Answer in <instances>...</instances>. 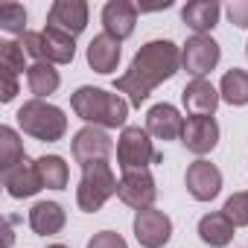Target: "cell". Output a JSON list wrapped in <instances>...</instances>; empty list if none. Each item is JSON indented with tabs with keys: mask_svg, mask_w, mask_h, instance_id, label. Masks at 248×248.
<instances>
[{
	"mask_svg": "<svg viewBox=\"0 0 248 248\" xmlns=\"http://www.w3.org/2000/svg\"><path fill=\"white\" fill-rule=\"evenodd\" d=\"M0 27L12 35H24V27H27V12L21 3H3L0 6Z\"/></svg>",
	"mask_w": 248,
	"mask_h": 248,
	"instance_id": "4316f807",
	"label": "cell"
},
{
	"mask_svg": "<svg viewBox=\"0 0 248 248\" xmlns=\"http://www.w3.org/2000/svg\"><path fill=\"white\" fill-rule=\"evenodd\" d=\"M117 196L123 204H129L135 210H146L155 204L158 199V187H155V178L149 170H132V172H123L120 178V187H117Z\"/></svg>",
	"mask_w": 248,
	"mask_h": 248,
	"instance_id": "9c48e42d",
	"label": "cell"
},
{
	"mask_svg": "<svg viewBox=\"0 0 248 248\" xmlns=\"http://www.w3.org/2000/svg\"><path fill=\"white\" fill-rule=\"evenodd\" d=\"M178 67H181V50L172 41H167V38L149 41L135 53L129 70L114 82V91L126 93L129 102L135 108H140L146 102V96L161 82H167V79H172L178 73Z\"/></svg>",
	"mask_w": 248,
	"mask_h": 248,
	"instance_id": "6da1fadb",
	"label": "cell"
},
{
	"mask_svg": "<svg viewBox=\"0 0 248 248\" xmlns=\"http://www.w3.org/2000/svg\"><path fill=\"white\" fill-rule=\"evenodd\" d=\"M135 24H138V6L129 3V0H108L102 6V27L111 38L123 41L135 32Z\"/></svg>",
	"mask_w": 248,
	"mask_h": 248,
	"instance_id": "9a60e30c",
	"label": "cell"
},
{
	"mask_svg": "<svg viewBox=\"0 0 248 248\" xmlns=\"http://www.w3.org/2000/svg\"><path fill=\"white\" fill-rule=\"evenodd\" d=\"M18 222V216H9L6 219V231H3V248H9L12 245V225Z\"/></svg>",
	"mask_w": 248,
	"mask_h": 248,
	"instance_id": "1f68e13d",
	"label": "cell"
},
{
	"mask_svg": "<svg viewBox=\"0 0 248 248\" xmlns=\"http://www.w3.org/2000/svg\"><path fill=\"white\" fill-rule=\"evenodd\" d=\"M70 105L76 111V117H82L88 126H99V129H126V117H129V102L120 93H108L102 88L85 85L70 96Z\"/></svg>",
	"mask_w": 248,
	"mask_h": 248,
	"instance_id": "7a4b0ae2",
	"label": "cell"
},
{
	"mask_svg": "<svg viewBox=\"0 0 248 248\" xmlns=\"http://www.w3.org/2000/svg\"><path fill=\"white\" fill-rule=\"evenodd\" d=\"M184 184H187V193L196 199V202H210L219 196L222 190V172L216 164L210 161H196L187 167V175H184Z\"/></svg>",
	"mask_w": 248,
	"mask_h": 248,
	"instance_id": "7c38bea8",
	"label": "cell"
},
{
	"mask_svg": "<svg viewBox=\"0 0 248 248\" xmlns=\"http://www.w3.org/2000/svg\"><path fill=\"white\" fill-rule=\"evenodd\" d=\"M120 181L114 178L108 164H93L88 170H82V181L76 187V204L85 213H96L114 193H117Z\"/></svg>",
	"mask_w": 248,
	"mask_h": 248,
	"instance_id": "8992f818",
	"label": "cell"
},
{
	"mask_svg": "<svg viewBox=\"0 0 248 248\" xmlns=\"http://www.w3.org/2000/svg\"><path fill=\"white\" fill-rule=\"evenodd\" d=\"M73 158H76V164L82 167V170H88V167H93V164H108V155H111V149H114V143H111V138H108V132L105 129H99V126H85V129H79L76 135H73Z\"/></svg>",
	"mask_w": 248,
	"mask_h": 248,
	"instance_id": "52a82bcc",
	"label": "cell"
},
{
	"mask_svg": "<svg viewBox=\"0 0 248 248\" xmlns=\"http://www.w3.org/2000/svg\"><path fill=\"white\" fill-rule=\"evenodd\" d=\"M222 213L233 222V228H245V225H248V193H233V196L225 202Z\"/></svg>",
	"mask_w": 248,
	"mask_h": 248,
	"instance_id": "83f0119b",
	"label": "cell"
},
{
	"mask_svg": "<svg viewBox=\"0 0 248 248\" xmlns=\"http://www.w3.org/2000/svg\"><path fill=\"white\" fill-rule=\"evenodd\" d=\"M21 47L35 62H50V64H70L76 56V38H70L53 27H44L41 32H24Z\"/></svg>",
	"mask_w": 248,
	"mask_h": 248,
	"instance_id": "277c9868",
	"label": "cell"
},
{
	"mask_svg": "<svg viewBox=\"0 0 248 248\" xmlns=\"http://www.w3.org/2000/svg\"><path fill=\"white\" fill-rule=\"evenodd\" d=\"M199 236L210 248H225L233 239V222L225 213H207L199 219Z\"/></svg>",
	"mask_w": 248,
	"mask_h": 248,
	"instance_id": "44dd1931",
	"label": "cell"
},
{
	"mask_svg": "<svg viewBox=\"0 0 248 248\" xmlns=\"http://www.w3.org/2000/svg\"><path fill=\"white\" fill-rule=\"evenodd\" d=\"M219 99H222L219 91L207 79H193L181 91V102H184V108H187L190 117H213Z\"/></svg>",
	"mask_w": 248,
	"mask_h": 248,
	"instance_id": "2e32d148",
	"label": "cell"
},
{
	"mask_svg": "<svg viewBox=\"0 0 248 248\" xmlns=\"http://www.w3.org/2000/svg\"><path fill=\"white\" fill-rule=\"evenodd\" d=\"M18 126L35 140L56 143L67 132V117L62 108H56L44 99H30L18 108Z\"/></svg>",
	"mask_w": 248,
	"mask_h": 248,
	"instance_id": "3957f363",
	"label": "cell"
},
{
	"mask_svg": "<svg viewBox=\"0 0 248 248\" xmlns=\"http://www.w3.org/2000/svg\"><path fill=\"white\" fill-rule=\"evenodd\" d=\"M35 164H38V172H41L44 187H50V190H64V187H67L70 170H67V164H64L62 155H44V158H38Z\"/></svg>",
	"mask_w": 248,
	"mask_h": 248,
	"instance_id": "cb8c5ba5",
	"label": "cell"
},
{
	"mask_svg": "<svg viewBox=\"0 0 248 248\" xmlns=\"http://www.w3.org/2000/svg\"><path fill=\"white\" fill-rule=\"evenodd\" d=\"M245 53H248V44H245Z\"/></svg>",
	"mask_w": 248,
	"mask_h": 248,
	"instance_id": "836d02e7",
	"label": "cell"
},
{
	"mask_svg": "<svg viewBox=\"0 0 248 248\" xmlns=\"http://www.w3.org/2000/svg\"><path fill=\"white\" fill-rule=\"evenodd\" d=\"M135 236L143 248H164L172 236V219L155 207L138 210L135 213Z\"/></svg>",
	"mask_w": 248,
	"mask_h": 248,
	"instance_id": "30bf717a",
	"label": "cell"
},
{
	"mask_svg": "<svg viewBox=\"0 0 248 248\" xmlns=\"http://www.w3.org/2000/svg\"><path fill=\"white\" fill-rule=\"evenodd\" d=\"M88 248H129L117 231H99L88 239Z\"/></svg>",
	"mask_w": 248,
	"mask_h": 248,
	"instance_id": "f1b7e54d",
	"label": "cell"
},
{
	"mask_svg": "<svg viewBox=\"0 0 248 248\" xmlns=\"http://www.w3.org/2000/svg\"><path fill=\"white\" fill-rule=\"evenodd\" d=\"M24 47L18 41H3L0 44V70H9V73H24L30 67H24Z\"/></svg>",
	"mask_w": 248,
	"mask_h": 248,
	"instance_id": "484cf974",
	"label": "cell"
},
{
	"mask_svg": "<svg viewBox=\"0 0 248 248\" xmlns=\"http://www.w3.org/2000/svg\"><path fill=\"white\" fill-rule=\"evenodd\" d=\"M18 93V76L9 73V70H0V99L3 102H12Z\"/></svg>",
	"mask_w": 248,
	"mask_h": 248,
	"instance_id": "4dcf8cb0",
	"label": "cell"
},
{
	"mask_svg": "<svg viewBox=\"0 0 248 248\" xmlns=\"http://www.w3.org/2000/svg\"><path fill=\"white\" fill-rule=\"evenodd\" d=\"M152 135L140 126H126L117 140V161L123 172L132 170H146L149 164H161V152L149 140Z\"/></svg>",
	"mask_w": 248,
	"mask_h": 248,
	"instance_id": "5b68a950",
	"label": "cell"
},
{
	"mask_svg": "<svg viewBox=\"0 0 248 248\" xmlns=\"http://www.w3.org/2000/svg\"><path fill=\"white\" fill-rule=\"evenodd\" d=\"M47 248H67V245H47Z\"/></svg>",
	"mask_w": 248,
	"mask_h": 248,
	"instance_id": "d6a6232c",
	"label": "cell"
},
{
	"mask_svg": "<svg viewBox=\"0 0 248 248\" xmlns=\"http://www.w3.org/2000/svg\"><path fill=\"white\" fill-rule=\"evenodd\" d=\"M67 216H64V207L59 202H38L32 204L30 210V228L38 233V236H53L64 228Z\"/></svg>",
	"mask_w": 248,
	"mask_h": 248,
	"instance_id": "d6986e66",
	"label": "cell"
},
{
	"mask_svg": "<svg viewBox=\"0 0 248 248\" xmlns=\"http://www.w3.org/2000/svg\"><path fill=\"white\" fill-rule=\"evenodd\" d=\"M219 96H222L228 105H248V70L231 67V70L222 76Z\"/></svg>",
	"mask_w": 248,
	"mask_h": 248,
	"instance_id": "603a6c76",
	"label": "cell"
},
{
	"mask_svg": "<svg viewBox=\"0 0 248 248\" xmlns=\"http://www.w3.org/2000/svg\"><path fill=\"white\" fill-rule=\"evenodd\" d=\"M181 143H184L187 152H193V155H207V152H213L216 143H219V123H216V117H187Z\"/></svg>",
	"mask_w": 248,
	"mask_h": 248,
	"instance_id": "4fadbf2b",
	"label": "cell"
},
{
	"mask_svg": "<svg viewBox=\"0 0 248 248\" xmlns=\"http://www.w3.org/2000/svg\"><path fill=\"white\" fill-rule=\"evenodd\" d=\"M120 41L117 38H111L108 32H99V35H93L91 38V44H88V64H91V70H96V73H111V70H117V64H120Z\"/></svg>",
	"mask_w": 248,
	"mask_h": 248,
	"instance_id": "ac0fdd59",
	"label": "cell"
},
{
	"mask_svg": "<svg viewBox=\"0 0 248 248\" xmlns=\"http://www.w3.org/2000/svg\"><path fill=\"white\" fill-rule=\"evenodd\" d=\"M184 123H187V120L178 114L175 105L158 102V105H152L149 114H146V132H149L152 138H158V140H175V138L184 135Z\"/></svg>",
	"mask_w": 248,
	"mask_h": 248,
	"instance_id": "5bb4252c",
	"label": "cell"
},
{
	"mask_svg": "<svg viewBox=\"0 0 248 248\" xmlns=\"http://www.w3.org/2000/svg\"><path fill=\"white\" fill-rule=\"evenodd\" d=\"M47 27L76 38L88 27V3L85 0H56L47 12Z\"/></svg>",
	"mask_w": 248,
	"mask_h": 248,
	"instance_id": "8fae6325",
	"label": "cell"
},
{
	"mask_svg": "<svg viewBox=\"0 0 248 248\" xmlns=\"http://www.w3.org/2000/svg\"><path fill=\"white\" fill-rule=\"evenodd\" d=\"M3 187H6V193L12 199H30V196H35L44 187L41 172H38V164L30 161V158H24L15 170L3 172Z\"/></svg>",
	"mask_w": 248,
	"mask_h": 248,
	"instance_id": "e0dca14e",
	"label": "cell"
},
{
	"mask_svg": "<svg viewBox=\"0 0 248 248\" xmlns=\"http://www.w3.org/2000/svg\"><path fill=\"white\" fill-rule=\"evenodd\" d=\"M228 18L239 30H248V0H231L228 3Z\"/></svg>",
	"mask_w": 248,
	"mask_h": 248,
	"instance_id": "f546056e",
	"label": "cell"
},
{
	"mask_svg": "<svg viewBox=\"0 0 248 248\" xmlns=\"http://www.w3.org/2000/svg\"><path fill=\"white\" fill-rule=\"evenodd\" d=\"M219 59H222V50L210 35H193L181 47V67L193 79H204L219 64Z\"/></svg>",
	"mask_w": 248,
	"mask_h": 248,
	"instance_id": "ba28073f",
	"label": "cell"
},
{
	"mask_svg": "<svg viewBox=\"0 0 248 248\" xmlns=\"http://www.w3.org/2000/svg\"><path fill=\"white\" fill-rule=\"evenodd\" d=\"M219 3L216 0H193V3H187L184 9H181V21L196 32V35H207L213 27H216V21H219Z\"/></svg>",
	"mask_w": 248,
	"mask_h": 248,
	"instance_id": "ffe728a7",
	"label": "cell"
},
{
	"mask_svg": "<svg viewBox=\"0 0 248 248\" xmlns=\"http://www.w3.org/2000/svg\"><path fill=\"white\" fill-rule=\"evenodd\" d=\"M27 85H30V91L35 93V99H44V96H50V93L59 91L62 76H59V70H56L50 62H35V64L27 70Z\"/></svg>",
	"mask_w": 248,
	"mask_h": 248,
	"instance_id": "7402d4cb",
	"label": "cell"
},
{
	"mask_svg": "<svg viewBox=\"0 0 248 248\" xmlns=\"http://www.w3.org/2000/svg\"><path fill=\"white\" fill-rule=\"evenodd\" d=\"M24 158H27V152H24V143L18 140V132L3 126L0 129V172L15 170Z\"/></svg>",
	"mask_w": 248,
	"mask_h": 248,
	"instance_id": "d4e9b609",
	"label": "cell"
}]
</instances>
